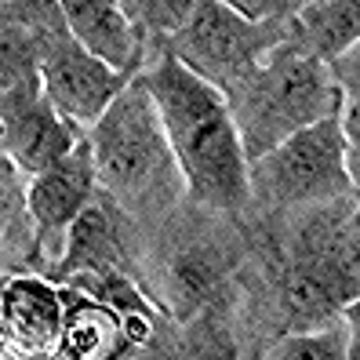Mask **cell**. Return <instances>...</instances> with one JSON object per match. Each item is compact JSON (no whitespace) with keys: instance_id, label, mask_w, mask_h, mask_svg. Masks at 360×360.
Instances as JSON below:
<instances>
[{"instance_id":"6da1fadb","label":"cell","mask_w":360,"mask_h":360,"mask_svg":"<svg viewBox=\"0 0 360 360\" xmlns=\"http://www.w3.org/2000/svg\"><path fill=\"white\" fill-rule=\"evenodd\" d=\"M139 77L157 102L189 200L215 211H244L251 204L248 157L226 95L186 70L172 51H160Z\"/></svg>"},{"instance_id":"7a4b0ae2","label":"cell","mask_w":360,"mask_h":360,"mask_svg":"<svg viewBox=\"0 0 360 360\" xmlns=\"http://www.w3.org/2000/svg\"><path fill=\"white\" fill-rule=\"evenodd\" d=\"M233 124L244 146V157L255 160L288 135L309 124L338 117L342 84L331 77L328 62H316L281 40L251 73H244L226 91Z\"/></svg>"},{"instance_id":"3957f363","label":"cell","mask_w":360,"mask_h":360,"mask_svg":"<svg viewBox=\"0 0 360 360\" xmlns=\"http://www.w3.org/2000/svg\"><path fill=\"white\" fill-rule=\"evenodd\" d=\"M88 146L95 160V179L110 189V197L128 207L153 200L167 186V175H175L164 120L139 73L91 124Z\"/></svg>"},{"instance_id":"277c9868","label":"cell","mask_w":360,"mask_h":360,"mask_svg":"<svg viewBox=\"0 0 360 360\" xmlns=\"http://www.w3.org/2000/svg\"><path fill=\"white\" fill-rule=\"evenodd\" d=\"M248 189L269 207H316L338 197H353L356 150L346 142L338 117L316 120L277 142L262 157L248 160Z\"/></svg>"},{"instance_id":"5b68a950","label":"cell","mask_w":360,"mask_h":360,"mask_svg":"<svg viewBox=\"0 0 360 360\" xmlns=\"http://www.w3.org/2000/svg\"><path fill=\"white\" fill-rule=\"evenodd\" d=\"M284 37L288 22H251L222 0H197L189 15L167 33V51L226 95Z\"/></svg>"},{"instance_id":"8992f818","label":"cell","mask_w":360,"mask_h":360,"mask_svg":"<svg viewBox=\"0 0 360 360\" xmlns=\"http://www.w3.org/2000/svg\"><path fill=\"white\" fill-rule=\"evenodd\" d=\"M37 80L44 88V95L51 98V105L73 128H91L105 105L131 80V73L113 70L110 62H102L88 48H80L70 33H58L44 40Z\"/></svg>"},{"instance_id":"52a82bcc","label":"cell","mask_w":360,"mask_h":360,"mask_svg":"<svg viewBox=\"0 0 360 360\" xmlns=\"http://www.w3.org/2000/svg\"><path fill=\"white\" fill-rule=\"evenodd\" d=\"M77 142L73 124L51 105L40 80L0 88V146L26 175L58 164Z\"/></svg>"},{"instance_id":"ba28073f","label":"cell","mask_w":360,"mask_h":360,"mask_svg":"<svg viewBox=\"0 0 360 360\" xmlns=\"http://www.w3.org/2000/svg\"><path fill=\"white\" fill-rule=\"evenodd\" d=\"M349 302H356V262L291 251L277 284V306L291 331L324 328Z\"/></svg>"},{"instance_id":"9c48e42d","label":"cell","mask_w":360,"mask_h":360,"mask_svg":"<svg viewBox=\"0 0 360 360\" xmlns=\"http://www.w3.org/2000/svg\"><path fill=\"white\" fill-rule=\"evenodd\" d=\"M95 160H91V146L88 139H80L73 150L62 157L58 164L44 167L30 179V215L37 222V255H51L58 259L62 244H66V229L73 226V219L95 197Z\"/></svg>"},{"instance_id":"30bf717a","label":"cell","mask_w":360,"mask_h":360,"mask_svg":"<svg viewBox=\"0 0 360 360\" xmlns=\"http://www.w3.org/2000/svg\"><path fill=\"white\" fill-rule=\"evenodd\" d=\"M62 324H66V299L48 281L15 277L0 288V338L18 353H55Z\"/></svg>"},{"instance_id":"8fae6325","label":"cell","mask_w":360,"mask_h":360,"mask_svg":"<svg viewBox=\"0 0 360 360\" xmlns=\"http://www.w3.org/2000/svg\"><path fill=\"white\" fill-rule=\"evenodd\" d=\"M55 4L62 15V26L80 48L110 62L113 70L135 73L139 37L120 0H55Z\"/></svg>"},{"instance_id":"7c38bea8","label":"cell","mask_w":360,"mask_h":360,"mask_svg":"<svg viewBox=\"0 0 360 360\" xmlns=\"http://www.w3.org/2000/svg\"><path fill=\"white\" fill-rule=\"evenodd\" d=\"M360 0H309L288 18V44L316 62H331L356 48Z\"/></svg>"},{"instance_id":"4fadbf2b","label":"cell","mask_w":360,"mask_h":360,"mask_svg":"<svg viewBox=\"0 0 360 360\" xmlns=\"http://www.w3.org/2000/svg\"><path fill=\"white\" fill-rule=\"evenodd\" d=\"M128 259L124 255V240H120V229L110 215L105 204H91L73 219V226L66 229V244L58 251V266H55V277L58 281H70L73 273H95V269H120V262Z\"/></svg>"},{"instance_id":"5bb4252c","label":"cell","mask_w":360,"mask_h":360,"mask_svg":"<svg viewBox=\"0 0 360 360\" xmlns=\"http://www.w3.org/2000/svg\"><path fill=\"white\" fill-rule=\"evenodd\" d=\"M226 269H229V259L215 244H193L179 251L172 259V269H167V309L179 321H193V316L211 302L226 281Z\"/></svg>"},{"instance_id":"9a60e30c","label":"cell","mask_w":360,"mask_h":360,"mask_svg":"<svg viewBox=\"0 0 360 360\" xmlns=\"http://www.w3.org/2000/svg\"><path fill=\"white\" fill-rule=\"evenodd\" d=\"M356 342L353 338H342L338 331H321V328H309V331H291L288 338H281L277 346L269 349V356L288 360V356H313V360H338V356H353Z\"/></svg>"},{"instance_id":"2e32d148","label":"cell","mask_w":360,"mask_h":360,"mask_svg":"<svg viewBox=\"0 0 360 360\" xmlns=\"http://www.w3.org/2000/svg\"><path fill=\"white\" fill-rule=\"evenodd\" d=\"M124 11L135 26H146L150 33H172L182 18L189 15V8L197 4V0H120Z\"/></svg>"},{"instance_id":"e0dca14e","label":"cell","mask_w":360,"mask_h":360,"mask_svg":"<svg viewBox=\"0 0 360 360\" xmlns=\"http://www.w3.org/2000/svg\"><path fill=\"white\" fill-rule=\"evenodd\" d=\"M222 4L244 18H251V22H288L309 0H222Z\"/></svg>"},{"instance_id":"ac0fdd59","label":"cell","mask_w":360,"mask_h":360,"mask_svg":"<svg viewBox=\"0 0 360 360\" xmlns=\"http://www.w3.org/2000/svg\"><path fill=\"white\" fill-rule=\"evenodd\" d=\"M0 353H4V338H0Z\"/></svg>"},{"instance_id":"d6986e66","label":"cell","mask_w":360,"mask_h":360,"mask_svg":"<svg viewBox=\"0 0 360 360\" xmlns=\"http://www.w3.org/2000/svg\"><path fill=\"white\" fill-rule=\"evenodd\" d=\"M0 288H4V281H0Z\"/></svg>"}]
</instances>
